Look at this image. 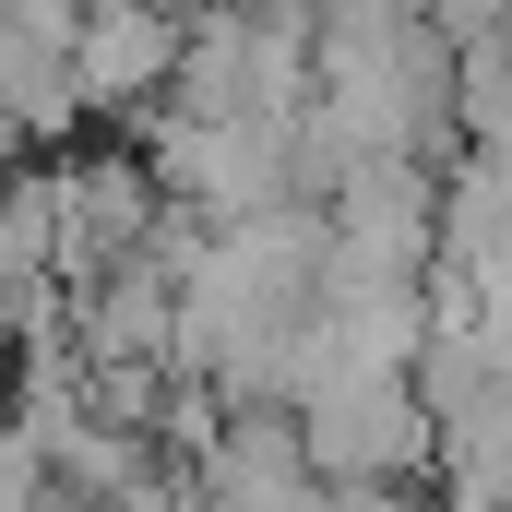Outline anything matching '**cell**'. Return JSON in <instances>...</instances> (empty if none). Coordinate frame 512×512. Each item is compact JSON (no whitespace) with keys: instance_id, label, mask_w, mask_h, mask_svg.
I'll list each match as a JSON object with an SVG mask.
<instances>
[{"instance_id":"cell-1","label":"cell","mask_w":512,"mask_h":512,"mask_svg":"<svg viewBox=\"0 0 512 512\" xmlns=\"http://www.w3.org/2000/svg\"><path fill=\"white\" fill-rule=\"evenodd\" d=\"M72 108L96 120V108H155L167 96V72H179V12L167 0H84V24H72Z\"/></svg>"}]
</instances>
